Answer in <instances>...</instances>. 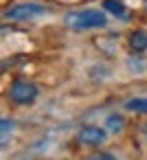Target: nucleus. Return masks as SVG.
Segmentation results:
<instances>
[{
  "label": "nucleus",
  "instance_id": "1",
  "mask_svg": "<svg viewBox=\"0 0 147 160\" xmlns=\"http://www.w3.org/2000/svg\"><path fill=\"white\" fill-rule=\"evenodd\" d=\"M64 22L73 31H90V29H103L108 24V16L101 9H81L66 13Z\"/></svg>",
  "mask_w": 147,
  "mask_h": 160
},
{
  "label": "nucleus",
  "instance_id": "2",
  "mask_svg": "<svg viewBox=\"0 0 147 160\" xmlns=\"http://www.w3.org/2000/svg\"><path fill=\"white\" fill-rule=\"evenodd\" d=\"M48 13V9L40 2H18L13 7H9L5 11V18L7 20H16V22H22V20H31V18H40Z\"/></svg>",
  "mask_w": 147,
  "mask_h": 160
},
{
  "label": "nucleus",
  "instance_id": "12",
  "mask_svg": "<svg viewBox=\"0 0 147 160\" xmlns=\"http://www.w3.org/2000/svg\"><path fill=\"white\" fill-rule=\"evenodd\" d=\"M145 129H147V127H145Z\"/></svg>",
  "mask_w": 147,
  "mask_h": 160
},
{
  "label": "nucleus",
  "instance_id": "9",
  "mask_svg": "<svg viewBox=\"0 0 147 160\" xmlns=\"http://www.w3.org/2000/svg\"><path fill=\"white\" fill-rule=\"evenodd\" d=\"M0 127H3V136H0V142H3V147H7V142H9V138H11V132H13V121L11 118H3L0 121Z\"/></svg>",
  "mask_w": 147,
  "mask_h": 160
},
{
  "label": "nucleus",
  "instance_id": "8",
  "mask_svg": "<svg viewBox=\"0 0 147 160\" xmlns=\"http://www.w3.org/2000/svg\"><path fill=\"white\" fill-rule=\"evenodd\" d=\"M125 110L136 112V114H147V99H143V97L129 99V101H125Z\"/></svg>",
  "mask_w": 147,
  "mask_h": 160
},
{
  "label": "nucleus",
  "instance_id": "7",
  "mask_svg": "<svg viewBox=\"0 0 147 160\" xmlns=\"http://www.w3.org/2000/svg\"><path fill=\"white\" fill-rule=\"evenodd\" d=\"M123 127H125V118H123L121 114H110V116L105 118V129H108V132L119 134V132H123Z\"/></svg>",
  "mask_w": 147,
  "mask_h": 160
},
{
  "label": "nucleus",
  "instance_id": "3",
  "mask_svg": "<svg viewBox=\"0 0 147 160\" xmlns=\"http://www.w3.org/2000/svg\"><path fill=\"white\" fill-rule=\"evenodd\" d=\"M38 94H40V88H38L33 81H27V79L13 81L11 88H9V97H11V101L18 103V105H29V103H33V101L38 99Z\"/></svg>",
  "mask_w": 147,
  "mask_h": 160
},
{
  "label": "nucleus",
  "instance_id": "6",
  "mask_svg": "<svg viewBox=\"0 0 147 160\" xmlns=\"http://www.w3.org/2000/svg\"><path fill=\"white\" fill-rule=\"evenodd\" d=\"M103 9L108 13H112L114 18H127V7L121 0H103Z\"/></svg>",
  "mask_w": 147,
  "mask_h": 160
},
{
  "label": "nucleus",
  "instance_id": "10",
  "mask_svg": "<svg viewBox=\"0 0 147 160\" xmlns=\"http://www.w3.org/2000/svg\"><path fill=\"white\" fill-rule=\"evenodd\" d=\"M92 158H114V156L112 153H94Z\"/></svg>",
  "mask_w": 147,
  "mask_h": 160
},
{
  "label": "nucleus",
  "instance_id": "5",
  "mask_svg": "<svg viewBox=\"0 0 147 160\" xmlns=\"http://www.w3.org/2000/svg\"><path fill=\"white\" fill-rule=\"evenodd\" d=\"M129 48L134 53H145L147 51V33L145 31H134L129 35Z\"/></svg>",
  "mask_w": 147,
  "mask_h": 160
},
{
  "label": "nucleus",
  "instance_id": "4",
  "mask_svg": "<svg viewBox=\"0 0 147 160\" xmlns=\"http://www.w3.org/2000/svg\"><path fill=\"white\" fill-rule=\"evenodd\" d=\"M77 140L81 145H88V147H97V145H103L108 140V129L103 127H97V125H88V127H81L77 132Z\"/></svg>",
  "mask_w": 147,
  "mask_h": 160
},
{
  "label": "nucleus",
  "instance_id": "11",
  "mask_svg": "<svg viewBox=\"0 0 147 160\" xmlns=\"http://www.w3.org/2000/svg\"><path fill=\"white\" fill-rule=\"evenodd\" d=\"M143 7H145V9H147V0H143Z\"/></svg>",
  "mask_w": 147,
  "mask_h": 160
}]
</instances>
